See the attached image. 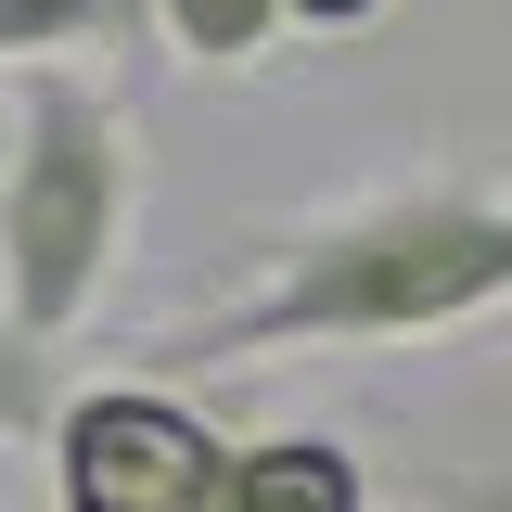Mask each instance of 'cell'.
<instances>
[{"label": "cell", "mask_w": 512, "mask_h": 512, "mask_svg": "<svg viewBox=\"0 0 512 512\" xmlns=\"http://www.w3.org/2000/svg\"><path fill=\"white\" fill-rule=\"evenodd\" d=\"M128 0H0V77H26V64H77L90 39H116Z\"/></svg>", "instance_id": "ba28073f"}, {"label": "cell", "mask_w": 512, "mask_h": 512, "mask_svg": "<svg viewBox=\"0 0 512 512\" xmlns=\"http://www.w3.org/2000/svg\"><path fill=\"white\" fill-rule=\"evenodd\" d=\"M141 231V116L90 64L13 77V192H0V308L77 346Z\"/></svg>", "instance_id": "7a4b0ae2"}, {"label": "cell", "mask_w": 512, "mask_h": 512, "mask_svg": "<svg viewBox=\"0 0 512 512\" xmlns=\"http://www.w3.org/2000/svg\"><path fill=\"white\" fill-rule=\"evenodd\" d=\"M64 397H77V384H64V346L52 333H26V320L0 308V448H52V423H64Z\"/></svg>", "instance_id": "52a82bcc"}, {"label": "cell", "mask_w": 512, "mask_h": 512, "mask_svg": "<svg viewBox=\"0 0 512 512\" xmlns=\"http://www.w3.org/2000/svg\"><path fill=\"white\" fill-rule=\"evenodd\" d=\"M410 512H512V346H487L461 372V397L423 423Z\"/></svg>", "instance_id": "277c9868"}, {"label": "cell", "mask_w": 512, "mask_h": 512, "mask_svg": "<svg viewBox=\"0 0 512 512\" xmlns=\"http://www.w3.org/2000/svg\"><path fill=\"white\" fill-rule=\"evenodd\" d=\"M282 13H295V39H372L397 0H282Z\"/></svg>", "instance_id": "9c48e42d"}, {"label": "cell", "mask_w": 512, "mask_h": 512, "mask_svg": "<svg viewBox=\"0 0 512 512\" xmlns=\"http://www.w3.org/2000/svg\"><path fill=\"white\" fill-rule=\"evenodd\" d=\"M205 512H372V461L320 423H282V436H231Z\"/></svg>", "instance_id": "5b68a950"}, {"label": "cell", "mask_w": 512, "mask_h": 512, "mask_svg": "<svg viewBox=\"0 0 512 512\" xmlns=\"http://www.w3.org/2000/svg\"><path fill=\"white\" fill-rule=\"evenodd\" d=\"M128 26H154V52H180L192 77H256L295 39L282 0H128Z\"/></svg>", "instance_id": "8992f818"}, {"label": "cell", "mask_w": 512, "mask_h": 512, "mask_svg": "<svg viewBox=\"0 0 512 512\" xmlns=\"http://www.w3.org/2000/svg\"><path fill=\"white\" fill-rule=\"evenodd\" d=\"M512 320V192L474 167L372 180L269 231L231 295L154 333L180 372H256V359H372V346H448Z\"/></svg>", "instance_id": "6da1fadb"}, {"label": "cell", "mask_w": 512, "mask_h": 512, "mask_svg": "<svg viewBox=\"0 0 512 512\" xmlns=\"http://www.w3.org/2000/svg\"><path fill=\"white\" fill-rule=\"evenodd\" d=\"M231 436L180 384H77L52 423V512H205Z\"/></svg>", "instance_id": "3957f363"}, {"label": "cell", "mask_w": 512, "mask_h": 512, "mask_svg": "<svg viewBox=\"0 0 512 512\" xmlns=\"http://www.w3.org/2000/svg\"><path fill=\"white\" fill-rule=\"evenodd\" d=\"M0 192H13V77H0Z\"/></svg>", "instance_id": "30bf717a"}]
</instances>
